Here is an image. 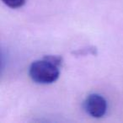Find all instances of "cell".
Listing matches in <instances>:
<instances>
[{"mask_svg":"<svg viewBox=\"0 0 123 123\" xmlns=\"http://www.w3.org/2000/svg\"><path fill=\"white\" fill-rule=\"evenodd\" d=\"M84 110L90 116L100 118L107 111V101L99 94H91L86 98L84 103Z\"/></svg>","mask_w":123,"mask_h":123,"instance_id":"obj_2","label":"cell"},{"mask_svg":"<svg viewBox=\"0 0 123 123\" xmlns=\"http://www.w3.org/2000/svg\"><path fill=\"white\" fill-rule=\"evenodd\" d=\"M4 4L12 9H17L20 8L25 4L26 0H2Z\"/></svg>","mask_w":123,"mask_h":123,"instance_id":"obj_3","label":"cell"},{"mask_svg":"<svg viewBox=\"0 0 123 123\" xmlns=\"http://www.w3.org/2000/svg\"><path fill=\"white\" fill-rule=\"evenodd\" d=\"M62 62V59L59 56H46L42 59L35 61L30 67V77L37 84L54 83L59 78Z\"/></svg>","mask_w":123,"mask_h":123,"instance_id":"obj_1","label":"cell"}]
</instances>
